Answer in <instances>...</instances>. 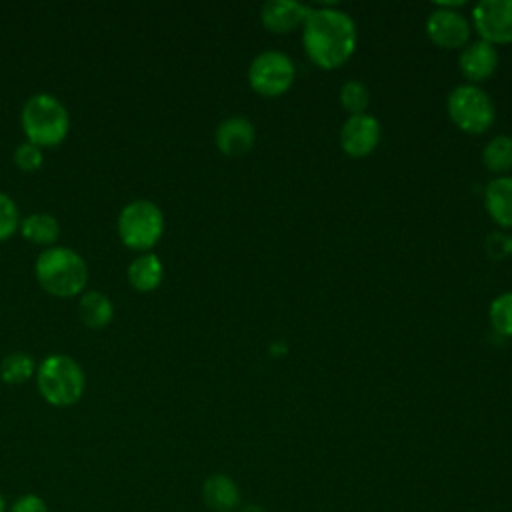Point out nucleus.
<instances>
[{"instance_id":"obj_8","label":"nucleus","mask_w":512,"mask_h":512,"mask_svg":"<svg viewBox=\"0 0 512 512\" xmlns=\"http://www.w3.org/2000/svg\"><path fill=\"white\" fill-rule=\"evenodd\" d=\"M472 24L490 44L512 42V0H480L472 10Z\"/></svg>"},{"instance_id":"obj_5","label":"nucleus","mask_w":512,"mask_h":512,"mask_svg":"<svg viewBox=\"0 0 512 512\" xmlns=\"http://www.w3.org/2000/svg\"><path fill=\"white\" fill-rule=\"evenodd\" d=\"M164 232V214L152 200L138 198L128 202L118 214V236L132 250H150Z\"/></svg>"},{"instance_id":"obj_2","label":"nucleus","mask_w":512,"mask_h":512,"mask_svg":"<svg viewBox=\"0 0 512 512\" xmlns=\"http://www.w3.org/2000/svg\"><path fill=\"white\" fill-rule=\"evenodd\" d=\"M38 284L54 296H76L88 282L84 258L68 246H50L42 250L34 264Z\"/></svg>"},{"instance_id":"obj_16","label":"nucleus","mask_w":512,"mask_h":512,"mask_svg":"<svg viewBox=\"0 0 512 512\" xmlns=\"http://www.w3.org/2000/svg\"><path fill=\"white\" fill-rule=\"evenodd\" d=\"M164 278V264L154 252H142L128 264V280L138 292H152Z\"/></svg>"},{"instance_id":"obj_23","label":"nucleus","mask_w":512,"mask_h":512,"mask_svg":"<svg viewBox=\"0 0 512 512\" xmlns=\"http://www.w3.org/2000/svg\"><path fill=\"white\" fill-rule=\"evenodd\" d=\"M16 228H20L18 206L6 192H0V240L10 238Z\"/></svg>"},{"instance_id":"obj_27","label":"nucleus","mask_w":512,"mask_h":512,"mask_svg":"<svg viewBox=\"0 0 512 512\" xmlns=\"http://www.w3.org/2000/svg\"><path fill=\"white\" fill-rule=\"evenodd\" d=\"M240 512H266L260 504H244L240 506Z\"/></svg>"},{"instance_id":"obj_20","label":"nucleus","mask_w":512,"mask_h":512,"mask_svg":"<svg viewBox=\"0 0 512 512\" xmlns=\"http://www.w3.org/2000/svg\"><path fill=\"white\" fill-rule=\"evenodd\" d=\"M36 370L34 358L26 352H10L0 362V378L6 384H22Z\"/></svg>"},{"instance_id":"obj_9","label":"nucleus","mask_w":512,"mask_h":512,"mask_svg":"<svg viewBox=\"0 0 512 512\" xmlns=\"http://www.w3.org/2000/svg\"><path fill=\"white\" fill-rule=\"evenodd\" d=\"M470 32V20L456 8L436 4L426 18V34L442 48H464L470 42Z\"/></svg>"},{"instance_id":"obj_6","label":"nucleus","mask_w":512,"mask_h":512,"mask_svg":"<svg viewBox=\"0 0 512 512\" xmlns=\"http://www.w3.org/2000/svg\"><path fill=\"white\" fill-rule=\"evenodd\" d=\"M448 114L464 132L480 134L492 126L496 108L486 90L468 82L448 94Z\"/></svg>"},{"instance_id":"obj_3","label":"nucleus","mask_w":512,"mask_h":512,"mask_svg":"<svg viewBox=\"0 0 512 512\" xmlns=\"http://www.w3.org/2000/svg\"><path fill=\"white\" fill-rule=\"evenodd\" d=\"M20 122L26 134V140L42 146L60 144L70 128V116L66 106L48 92L32 94L20 114Z\"/></svg>"},{"instance_id":"obj_25","label":"nucleus","mask_w":512,"mask_h":512,"mask_svg":"<svg viewBox=\"0 0 512 512\" xmlns=\"http://www.w3.org/2000/svg\"><path fill=\"white\" fill-rule=\"evenodd\" d=\"M8 512H48V504L38 494H22L18 496Z\"/></svg>"},{"instance_id":"obj_14","label":"nucleus","mask_w":512,"mask_h":512,"mask_svg":"<svg viewBox=\"0 0 512 512\" xmlns=\"http://www.w3.org/2000/svg\"><path fill=\"white\" fill-rule=\"evenodd\" d=\"M308 12L310 6L296 0H270L260 8V20L270 32L284 34L304 24Z\"/></svg>"},{"instance_id":"obj_13","label":"nucleus","mask_w":512,"mask_h":512,"mask_svg":"<svg viewBox=\"0 0 512 512\" xmlns=\"http://www.w3.org/2000/svg\"><path fill=\"white\" fill-rule=\"evenodd\" d=\"M202 500L212 512H234L242 504V494L234 478L214 472L202 482Z\"/></svg>"},{"instance_id":"obj_11","label":"nucleus","mask_w":512,"mask_h":512,"mask_svg":"<svg viewBox=\"0 0 512 512\" xmlns=\"http://www.w3.org/2000/svg\"><path fill=\"white\" fill-rule=\"evenodd\" d=\"M460 64V72L472 82H482L488 76H492V72L498 66V50L494 48V44L478 38L468 42L458 58Z\"/></svg>"},{"instance_id":"obj_26","label":"nucleus","mask_w":512,"mask_h":512,"mask_svg":"<svg viewBox=\"0 0 512 512\" xmlns=\"http://www.w3.org/2000/svg\"><path fill=\"white\" fill-rule=\"evenodd\" d=\"M486 240H488L486 246H488V250L494 258H502V256L512 254V236L502 234V232H494Z\"/></svg>"},{"instance_id":"obj_7","label":"nucleus","mask_w":512,"mask_h":512,"mask_svg":"<svg viewBox=\"0 0 512 512\" xmlns=\"http://www.w3.org/2000/svg\"><path fill=\"white\" fill-rule=\"evenodd\" d=\"M294 76L296 68L292 58L280 50L260 52L248 68V82L262 96L284 94L292 86Z\"/></svg>"},{"instance_id":"obj_4","label":"nucleus","mask_w":512,"mask_h":512,"mask_svg":"<svg viewBox=\"0 0 512 512\" xmlns=\"http://www.w3.org/2000/svg\"><path fill=\"white\" fill-rule=\"evenodd\" d=\"M36 384L48 404L64 408L82 398L86 376L74 358L66 354H52L36 368Z\"/></svg>"},{"instance_id":"obj_28","label":"nucleus","mask_w":512,"mask_h":512,"mask_svg":"<svg viewBox=\"0 0 512 512\" xmlns=\"http://www.w3.org/2000/svg\"><path fill=\"white\" fill-rule=\"evenodd\" d=\"M0 512H6V500L2 494H0Z\"/></svg>"},{"instance_id":"obj_15","label":"nucleus","mask_w":512,"mask_h":512,"mask_svg":"<svg viewBox=\"0 0 512 512\" xmlns=\"http://www.w3.org/2000/svg\"><path fill=\"white\" fill-rule=\"evenodd\" d=\"M484 206L498 226L512 228V176H496L488 182Z\"/></svg>"},{"instance_id":"obj_21","label":"nucleus","mask_w":512,"mask_h":512,"mask_svg":"<svg viewBox=\"0 0 512 512\" xmlns=\"http://www.w3.org/2000/svg\"><path fill=\"white\" fill-rule=\"evenodd\" d=\"M370 102V92L368 86L362 80H348L340 88V104L350 116L354 114H364Z\"/></svg>"},{"instance_id":"obj_17","label":"nucleus","mask_w":512,"mask_h":512,"mask_svg":"<svg viewBox=\"0 0 512 512\" xmlns=\"http://www.w3.org/2000/svg\"><path fill=\"white\" fill-rule=\"evenodd\" d=\"M78 314L86 326L104 328L114 316V304L106 294L98 290H86L78 300Z\"/></svg>"},{"instance_id":"obj_10","label":"nucleus","mask_w":512,"mask_h":512,"mask_svg":"<svg viewBox=\"0 0 512 512\" xmlns=\"http://www.w3.org/2000/svg\"><path fill=\"white\" fill-rule=\"evenodd\" d=\"M380 142V122L372 114L348 116L340 128V146L350 156H366Z\"/></svg>"},{"instance_id":"obj_24","label":"nucleus","mask_w":512,"mask_h":512,"mask_svg":"<svg viewBox=\"0 0 512 512\" xmlns=\"http://www.w3.org/2000/svg\"><path fill=\"white\" fill-rule=\"evenodd\" d=\"M42 160H44V154H42V148L38 144H32V142H22L16 146L14 150V162L20 170L24 172H34L42 166Z\"/></svg>"},{"instance_id":"obj_19","label":"nucleus","mask_w":512,"mask_h":512,"mask_svg":"<svg viewBox=\"0 0 512 512\" xmlns=\"http://www.w3.org/2000/svg\"><path fill=\"white\" fill-rule=\"evenodd\" d=\"M482 162L492 172H506L512 168V136L498 134L482 150Z\"/></svg>"},{"instance_id":"obj_22","label":"nucleus","mask_w":512,"mask_h":512,"mask_svg":"<svg viewBox=\"0 0 512 512\" xmlns=\"http://www.w3.org/2000/svg\"><path fill=\"white\" fill-rule=\"evenodd\" d=\"M488 318L500 336H512V290L496 296L490 304Z\"/></svg>"},{"instance_id":"obj_18","label":"nucleus","mask_w":512,"mask_h":512,"mask_svg":"<svg viewBox=\"0 0 512 512\" xmlns=\"http://www.w3.org/2000/svg\"><path fill=\"white\" fill-rule=\"evenodd\" d=\"M20 232L26 240H30L34 244L50 246L60 236V224L48 212H34L20 220Z\"/></svg>"},{"instance_id":"obj_1","label":"nucleus","mask_w":512,"mask_h":512,"mask_svg":"<svg viewBox=\"0 0 512 512\" xmlns=\"http://www.w3.org/2000/svg\"><path fill=\"white\" fill-rule=\"evenodd\" d=\"M356 22L344 10L334 6L310 8L304 20L302 42L308 58L326 70L344 64L356 48Z\"/></svg>"},{"instance_id":"obj_12","label":"nucleus","mask_w":512,"mask_h":512,"mask_svg":"<svg viewBox=\"0 0 512 512\" xmlns=\"http://www.w3.org/2000/svg\"><path fill=\"white\" fill-rule=\"evenodd\" d=\"M254 124L244 116H228L216 128V146L226 156H240L254 144Z\"/></svg>"}]
</instances>
